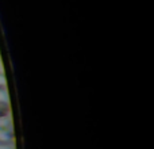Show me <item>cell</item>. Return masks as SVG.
Listing matches in <instances>:
<instances>
[{
  "mask_svg": "<svg viewBox=\"0 0 154 149\" xmlns=\"http://www.w3.org/2000/svg\"><path fill=\"white\" fill-rule=\"evenodd\" d=\"M12 141V132L7 125H0V145H7Z\"/></svg>",
  "mask_w": 154,
  "mask_h": 149,
  "instance_id": "obj_1",
  "label": "cell"
},
{
  "mask_svg": "<svg viewBox=\"0 0 154 149\" xmlns=\"http://www.w3.org/2000/svg\"><path fill=\"white\" fill-rule=\"evenodd\" d=\"M8 113H10V104L2 103V102H0V119L4 118V117H7Z\"/></svg>",
  "mask_w": 154,
  "mask_h": 149,
  "instance_id": "obj_2",
  "label": "cell"
},
{
  "mask_svg": "<svg viewBox=\"0 0 154 149\" xmlns=\"http://www.w3.org/2000/svg\"><path fill=\"white\" fill-rule=\"evenodd\" d=\"M0 102L2 103H10V98H8V94L4 88H0Z\"/></svg>",
  "mask_w": 154,
  "mask_h": 149,
  "instance_id": "obj_3",
  "label": "cell"
},
{
  "mask_svg": "<svg viewBox=\"0 0 154 149\" xmlns=\"http://www.w3.org/2000/svg\"><path fill=\"white\" fill-rule=\"evenodd\" d=\"M5 85H7V79L4 74L0 73V88H5Z\"/></svg>",
  "mask_w": 154,
  "mask_h": 149,
  "instance_id": "obj_4",
  "label": "cell"
},
{
  "mask_svg": "<svg viewBox=\"0 0 154 149\" xmlns=\"http://www.w3.org/2000/svg\"><path fill=\"white\" fill-rule=\"evenodd\" d=\"M0 149H12V148L8 147V145H0Z\"/></svg>",
  "mask_w": 154,
  "mask_h": 149,
  "instance_id": "obj_5",
  "label": "cell"
}]
</instances>
